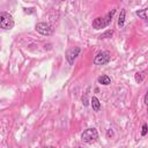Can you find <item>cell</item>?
<instances>
[{"instance_id":"obj_1","label":"cell","mask_w":148,"mask_h":148,"mask_svg":"<svg viewBox=\"0 0 148 148\" xmlns=\"http://www.w3.org/2000/svg\"><path fill=\"white\" fill-rule=\"evenodd\" d=\"M116 13V9H112L111 12H109L104 17H96L94 21H92V28L98 30V29H102V28H105L108 27L111 21H112V17Z\"/></svg>"},{"instance_id":"obj_2","label":"cell","mask_w":148,"mask_h":148,"mask_svg":"<svg viewBox=\"0 0 148 148\" xmlns=\"http://www.w3.org/2000/svg\"><path fill=\"white\" fill-rule=\"evenodd\" d=\"M97 139H98V132L94 127H90V128L84 130L82 132V134H81V140L83 142H86V143H92Z\"/></svg>"},{"instance_id":"obj_3","label":"cell","mask_w":148,"mask_h":148,"mask_svg":"<svg viewBox=\"0 0 148 148\" xmlns=\"http://www.w3.org/2000/svg\"><path fill=\"white\" fill-rule=\"evenodd\" d=\"M15 22H14V18L13 16L9 14V13H6V12H2L0 14V27L5 30H10L13 29Z\"/></svg>"},{"instance_id":"obj_4","label":"cell","mask_w":148,"mask_h":148,"mask_svg":"<svg viewBox=\"0 0 148 148\" xmlns=\"http://www.w3.org/2000/svg\"><path fill=\"white\" fill-rule=\"evenodd\" d=\"M35 29H36L37 32H39L43 36H50L54 31V28L51 24L46 23V22H39V23H37L35 25Z\"/></svg>"},{"instance_id":"obj_5","label":"cell","mask_w":148,"mask_h":148,"mask_svg":"<svg viewBox=\"0 0 148 148\" xmlns=\"http://www.w3.org/2000/svg\"><path fill=\"white\" fill-rule=\"evenodd\" d=\"M111 60V56L108 51H101L98 52L95 58H94V64L97 66H102V65H106L109 61Z\"/></svg>"},{"instance_id":"obj_6","label":"cell","mask_w":148,"mask_h":148,"mask_svg":"<svg viewBox=\"0 0 148 148\" xmlns=\"http://www.w3.org/2000/svg\"><path fill=\"white\" fill-rule=\"evenodd\" d=\"M80 52H81V49L79 46H74V47H71L69 50H67V52H66V60H67V62L69 65H73L75 59L80 54Z\"/></svg>"},{"instance_id":"obj_7","label":"cell","mask_w":148,"mask_h":148,"mask_svg":"<svg viewBox=\"0 0 148 148\" xmlns=\"http://www.w3.org/2000/svg\"><path fill=\"white\" fill-rule=\"evenodd\" d=\"M90 105H91V108H92V110H94L95 112H98V111L101 110V102H99V99H98L96 96H92V97H91V99H90Z\"/></svg>"},{"instance_id":"obj_8","label":"cell","mask_w":148,"mask_h":148,"mask_svg":"<svg viewBox=\"0 0 148 148\" xmlns=\"http://www.w3.org/2000/svg\"><path fill=\"white\" fill-rule=\"evenodd\" d=\"M135 15H136V16H139L140 18H142L145 22H147V23H148V8L136 10V12H135Z\"/></svg>"},{"instance_id":"obj_9","label":"cell","mask_w":148,"mask_h":148,"mask_svg":"<svg viewBox=\"0 0 148 148\" xmlns=\"http://www.w3.org/2000/svg\"><path fill=\"white\" fill-rule=\"evenodd\" d=\"M125 17H126V10L125 9H121L120 10V14H119V17H118V27L119 28H123L124 27Z\"/></svg>"},{"instance_id":"obj_10","label":"cell","mask_w":148,"mask_h":148,"mask_svg":"<svg viewBox=\"0 0 148 148\" xmlns=\"http://www.w3.org/2000/svg\"><path fill=\"white\" fill-rule=\"evenodd\" d=\"M97 81H98V83H101V84H103V86H109V84L111 83V79H110V76H108V75H101V76L97 79Z\"/></svg>"},{"instance_id":"obj_11","label":"cell","mask_w":148,"mask_h":148,"mask_svg":"<svg viewBox=\"0 0 148 148\" xmlns=\"http://www.w3.org/2000/svg\"><path fill=\"white\" fill-rule=\"evenodd\" d=\"M113 35V30H106L105 32L99 35V39H105V38H111Z\"/></svg>"},{"instance_id":"obj_12","label":"cell","mask_w":148,"mask_h":148,"mask_svg":"<svg viewBox=\"0 0 148 148\" xmlns=\"http://www.w3.org/2000/svg\"><path fill=\"white\" fill-rule=\"evenodd\" d=\"M134 79H135V81H136V83H141L142 81H143V73H135V75H134Z\"/></svg>"},{"instance_id":"obj_13","label":"cell","mask_w":148,"mask_h":148,"mask_svg":"<svg viewBox=\"0 0 148 148\" xmlns=\"http://www.w3.org/2000/svg\"><path fill=\"white\" fill-rule=\"evenodd\" d=\"M147 133H148V125L143 124L142 125V130H141V135L145 136V135H147Z\"/></svg>"},{"instance_id":"obj_14","label":"cell","mask_w":148,"mask_h":148,"mask_svg":"<svg viewBox=\"0 0 148 148\" xmlns=\"http://www.w3.org/2000/svg\"><path fill=\"white\" fill-rule=\"evenodd\" d=\"M112 136H113V131H112V128H108V131H106V138L110 139V138H112Z\"/></svg>"},{"instance_id":"obj_15","label":"cell","mask_w":148,"mask_h":148,"mask_svg":"<svg viewBox=\"0 0 148 148\" xmlns=\"http://www.w3.org/2000/svg\"><path fill=\"white\" fill-rule=\"evenodd\" d=\"M82 104L84 106H87L89 103H88V98H87V94H84V96H82Z\"/></svg>"},{"instance_id":"obj_16","label":"cell","mask_w":148,"mask_h":148,"mask_svg":"<svg viewBox=\"0 0 148 148\" xmlns=\"http://www.w3.org/2000/svg\"><path fill=\"white\" fill-rule=\"evenodd\" d=\"M145 103L148 105V89H147V91H146V95H145Z\"/></svg>"},{"instance_id":"obj_17","label":"cell","mask_w":148,"mask_h":148,"mask_svg":"<svg viewBox=\"0 0 148 148\" xmlns=\"http://www.w3.org/2000/svg\"><path fill=\"white\" fill-rule=\"evenodd\" d=\"M147 112H148V109H147Z\"/></svg>"}]
</instances>
